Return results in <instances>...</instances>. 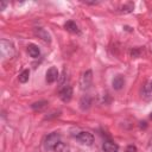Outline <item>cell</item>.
I'll return each mask as SVG.
<instances>
[{"label": "cell", "instance_id": "obj_1", "mask_svg": "<svg viewBox=\"0 0 152 152\" xmlns=\"http://www.w3.org/2000/svg\"><path fill=\"white\" fill-rule=\"evenodd\" d=\"M0 45H1V48H0L1 55L4 57H12L14 55V48H13V44L12 43H10L8 40L2 39L0 42Z\"/></svg>", "mask_w": 152, "mask_h": 152}, {"label": "cell", "instance_id": "obj_2", "mask_svg": "<svg viewBox=\"0 0 152 152\" xmlns=\"http://www.w3.org/2000/svg\"><path fill=\"white\" fill-rule=\"evenodd\" d=\"M61 141V137H59V134L58 133H51V134H49L48 137H46V139H45V147L48 148V150H53L55 147H56V145L58 144Z\"/></svg>", "mask_w": 152, "mask_h": 152}, {"label": "cell", "instance_id": "obj_3", "mask_svg": "<svg viewBox=\"0 0 152 152\" xmlns=\"http://www.w3.org/2000/svg\"><path fill=\"white\" fill-rule=\"evenodd\" d=\"M77 140L84 145H91L93 141H94V137L91 133L89 132H80L77 135H76Z\"/></svg>", "mask_w": 152, "mask_h": 152}, {"label": "cell", "instance_id": "obj_4", "mask_svg": "<svg viewBox=\"0 0 152 152\" xmlns=\"http://www.w3.org/2000/svg\"><path fill=\"white\" fill-rule=\"evenodd\" d=\"M91 75H93L91 74V70H87L82 75V77H81V88L82 89H87V88L90 87L91 81H93V76Z\"/></svg>", "mask_w": 152, "mask_h": 152}, {"label": "cell", "instance_id": "obj_5", "mask_svg": "<svg viewBox=\"0 0 152 152\" xmlns=\"http://www.w3.org/2000/svg\"><path fill=\"white\" fill-rule=\"evenodd\" d=\"M72 97V88L70 86H66L64 87L61 91H59V99L63 101V102H69Z\"/></svg>", "mask_w": 152, "mask_h": 152}, {"label": "cell", "instance_id": "obj_6", "mask_svg": "<svg viewBox=\"0 0 152 152\" xmlns=\"http://www.w3.org/2000/svg\"><path fill=\"white\" fill-rule=\"evenodd\" d=\"M57 78H58V70H57V68L51 66L46 71V82L48 83H53Z\"/></svg>", "mask_w": 152, "mask_h": 152}, {"label": "cell", "instance_id": "obj_7", "mask_svg": "<svg viewBox=\"0 0 152 152\" xmlns=\"http://www.w3.org/2000/svg\"><path fill=\"white\" fill-rule=\"evenodd\" d=\"M112 84H113V88H114V89L120 90V89L124 87V84H125V80H124V77H122L121 75H118V76H115V77L113 78Z\"/></svg>", "mask_w": 152, "mask_h": 152}, {"label": "cell", "instance_id": "obj_8", "mask_svg": "<svg viewBox=\"0 0 152 152\" xmlns=\"http://www.w3.org/2000/svg\"><path fill=\"white\" fill-rule=\"evenodd\" d=\"M34 33L39 37V38H42L44 42H48V43H50V34L44 30V28H42V27H38V28H34Z\"/></svg>", "mask_w": 152, "mask_h": 152}, {"label": "cell", "instance_id": "obj_9", "mask_svg": "<svg viewBox=\"0 0 152 152\" xmlns=\"http://www.w3.org/2000/svg\"><path fill=\"white\" fill-rule=\"evenodd\" d=\"M64 27H65L66 31H69V32H71V33H80V28H78V26H77L76 23H74L72 20L66 21V23L64 24Z\"/></svg>", "mask_w": 152, "mask_h": 152}, {"label": "cell", "instance_id": "obj_10", "mask_svg": "<svg viewBox=\"0 0 152 152\" xmlns=\"http://www.w3.org/2000/svg\"><path fill=\"white\" fill-rule=\"evenodd\" d=\"M102 148H103L104 152H118L119 146H118L116 144L112 142V141H106V142L103 144Z\"/></svg>", "mask_w": 152, "mask_h": 152}, {"label": "cell", "instance_id": "obj_11", "mask_svg": "<svg viewBox=\"0 0 152 152\" xmlns=\"http://www.w3.org/2000/svg\"><path fill=\"white\" fill-rule=\"evenodd\" d=\"M27 52H28V55H30L31 57H33V58H37V57L39 56V53H40L38 46L34 45V44H30V45L27 46Z\"/></svg>", "mask_w": 152, "mask_h": 152}, {"label": "cell", "instance_id": "obj_12", "mask_svg": "<svg viewBox=\"0 0 152 152\" xmlns=\"http://www.w3.org/2000/svg\"><path fill=\"white\" fill-rule=\"evenodd\" d=\"M31 107L34 110H43L44 108L48 107V101H38V102H34V103H32Z\"/></svg>", "mask_w": 152, "mask_h": 152}, {"label": "cell", "instance_id": "obj_13", "mask_svg": "<svg viewBox=\"0 0 152 152\" xmlns=\"http://www.w3.org/2000/svg\"><path fill=\"white\" fill-rule=\"evenodd\" d=\"M80 104H81V108H82V109H88V108L90 107V104H91L90 97H89V96H83V97L81 99Z\"/></svg>", "mask_w": 152, "mask_h": 152}, {"label": "cell", "instance_id": "obj_14", "mask_svg": "<svg viewBox=\"0 0 152 152\" xmlns=\"http://www.w3.org/2000/svg\"><path fill=\"white\" fill-rule=\"evenodd\" d=\"M28 77H30V70H23L19 75V82L21 83H26L28 81Z\"/></svg>", "mask_w": 152, "mask_h": 152}, {"label": "cell", "instance_id": "obj_15", "mask_svg": "<svg viewBox=\"0 0 152 152\" xmlns=\"http://www.w3.org/2000/svg\"><path fill=\"white\" fill-rule=\"evenodd\" d=\"M53 150H55V152H69V147L66 146V144H64L62 141H59Z\"/></svg>", "mask_w": 152, "mask_h": 152}, {"label": "cell", "instance_id": "obj_16", "mask_svg": "<svg viewBox=\"0 0 152 152\" xmlns=\"http://www.w3.org/2000/svg\"><path fill=\"white\" fill-rule=\"evenodd\" d=\"M132 10H133V5H132V4H128V5L124 6L121 11H122L124 13H128V12H132Z\"/></svg>", "mask_w": 152, "mask_h": 152}, {"label": "cell", "instance_id": "obj_17", "mask_svg": "<svg viewBox=\"0 0 152 152\" xmlns=\"http://www.w3.org/2000/svg\"><path fill=\"white\" fill-rule=\"evenodd\" d=\"M125 152H137V147L134 145H128L125 150Z\"/></svg>", "mask_w": 152, "mask_h": 152}, {"label": "cell", "instance_id": "obj_18", "mask_svg": "<svg viewBox=\"0 0 152 152\" xmlns=\"http://www.w3.org/2000/svg\"><path fill=\"white\" fill-rule=\"evenodd\" d=\"M131 53H132L133 57H139V55H140V53H139V50H132Z\"/></svg>", "mask_w": 152, "mask_h": 152}, {"label": "cell", "instance_id": "obj_19", "mask_svg": "<svg viewBox=\"0 0 152 152\" xmlns=\"http://www.w3.org/2000/svg\"><path fill=\"white\" fill-rule=\"evenodd\" d=\"M6 5H7L6 1H1V2H0V10H4V8L6 7Z\"/></svg>", "mask_w": 152, "mask_h": 152}, {"label": "cell", "instance_id": "obj_20", "mask_svg": "<svg viewBox=\"0 0 152 152\" xmlns=\"http://www.w3.org/2000/svg\"><path fill=\"white\" fill-rule=\"evenodd\" d=\"M150 88H151V89H152V82H151V83H150Z\"/></svg>", "mask_w": 152, "mask_h": 152}, {"label": "cell", "instance_id": "obj_21", "mask_svg": "<svg viewBox=\"0 0 152 152\" xmlns=\"http://www.w3.org/2000/svg\"><path fill=\"white\" fill-rule=\"evenodd\" d=\"M150 118H151V119H152V113H151V115H150Z\"/></svg>", "mask_w": 152, "mask_h": 152}, {"label": "cell", "instance_id": "obj_22", "mask_svg": "<svg viewBox=\"0 0 152 152\" xmlns=\"http://www.w3.org/2000/svg\"><path fill=\"white\" fill-rule=\"evenodd\" d=\"M151 51H152V45H151Z\"/></svg>", "mask_w": 152, "mask_h": 152}]
</instances>
